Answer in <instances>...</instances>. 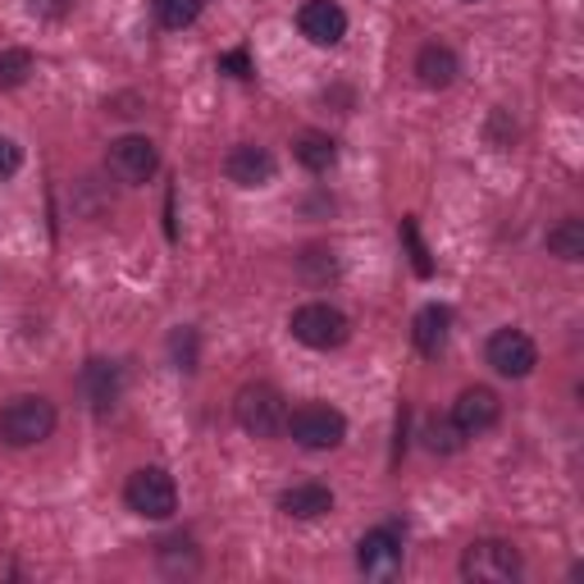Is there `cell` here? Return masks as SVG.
I'll list each match as a JSON object with an SVG mask.
<instances>
[{
    "label": "cell",
    "mask_w": 584,
    "mask_h": 584,
    "mask_svg": "<svg viewBox=\"0 0 584 584\" xmlns=\"http://www.w3.org/2000/svg\"><path fill=\"white\" fill-rule=\"evenodd\" d=\"M124 498H129V508L146 521H165L178 512V489L174 480L161 471V465H146V471H133L129 484H124Z\"/></svg>",
    "instance_id": "4"
},
{
    "label": "cell",
    "mask_w": 584,
    "mask_h": 584,
    "mask_svg": "<svg viewBox=\"0 0 584 584\" xmlns=\"http://www.w3.org/2000/svg\"><path fill=\"white\" fill-rule=\"evenodd\" d=\"M402 238H407V247H411V265H416V275H420V279H430V275H434V260H430V252H424V243H420L416 219H402Z\"/></svg>",
    "instance_id": "22"
},
{
    "label": "cell",
    "mask_w": 584,
    "mask_h": 584,
    "mask_svg": "<svg viewBox=\"0 0 584 584\" xmlns=\"http://www.w3.org/2000/svg\"><path fill=\"white\" fill-rule=\"evenodd\" d=\"M461 575L480 580V584H508V580L521 575V553L512 549V543H502V539H480V543L465 549Z\"/></svg>",
    "instance_id": "6"
},
{
    "label": "cell",
    "mask_w": 584,
    "mask_h": 584,
    "mask_svg": "<svg viewBox=\"0 0 584 584\" xmlns=\"http://www.w3.org/2000/svg\"><path fill=\"white\" fill-rule=\"evenodd\" d=\"M448 334H452V310L448 306H420L416 320H411V342L420 357H439L448 347Z\"/></svg>",
    "instance_id": "13"
},
{
    "label": "cell",
    "mask_w": 584,
    "mask_h": 584,
    "mask_svg": "<svg viewBox=\"0 0 584 584\" xmlns=\"http://www.w3.org/2000/svg\"><path fill=\"white\" fill-rule=\"evenodd\" d=\"M197 14H202V0H155V19L165 28H187L197 23Z\"/></svg>",
    "instance_id": "20"
},
{
    "label": "cell",
    "mask_w": 584,
    "mask_h": 584,
    "mask_svg": "<svg viewBox=\"0 0 584 584\" xmlns=\"http://www.w3.org/2000/svg\"><path fill=\"white\" fill-rule=\"evenodd\" d=\"M83 388H88V398H92L96 411H110L114 398H120V388H124L120 366H114V361H88V370H83Z\"/></svg>",
    "instance_id": "15"
},
{
    "label": "cell",
    "mask_w": 584,
    "mask_h": 584,
    "mask_svg": "<svg viewBox=\"0 0 584 584\" xmlns=\"http://www.w3.org/2000/svg\"><path fill=\"white\" fill-rule=\"evenodd\" d=\"M284 430H288L301 448L325 452V448H338V443H342L347 420H342V411H334V407H325V402H306V407H297V411L288 416Z\"/></svg>",
    "instance_id": "5"
},
{
    "label": "cell",
    "mask_w": 584,
    "mask_h": 584,
    "mask_svg": "<svg viewBox=\"0 0 584 584\" xmlns=\"http://www.w3.org/2000/svg\"><path fill=\"white\" fill-rule=\"evenodd\" d=\"M293 155L310 170V174H325L334 161H338V146H334V137H325V133H301L297 142H293Z\"/></svg>",
    "instance_id": "17"
},
{
    "label": "cell",
    "mask_w": 584,
    "mask_h": 584,
    "mask_svg": "<svg viewBox=\"0 0 584 584\" xmlns=\"http://www.w3.org/2000/svg\"><path fill=\"white\" fill-rule=\"evenodd\" d=\"M233 411H238V424H243L252 439H275L284 424H288V407L279 398V388H269V383L243 388L238 402H233Z\"/></svg>",
    "instance_id": "2"
},
{
    "label": "cell",
    "mask_w": 584,
    "mask_h": 584,
    "mask_svg": "<svg viewBox=\"0 0 584 584\" xmlns=\"http://www.w3.org/2000/svg\"><path fill=\"white\" fill-rule=\"evenodd\" d=\"M51 430H55V407L47 398H14L0 411V443L10 448H32L51 439Z\"/></svg>",
    "instance_id": "1"
},
{
    "label": "cell",
    "mask_w": 584,
    "mask_h": 584,
    "mask_svg": "<svg viewBox=\"0 0 584 584\" xmlns=\"http://www.w3.org/2000/svg\"><path fill=\"white\" fill-rule=\"evenodd\" d=\"M279 508L297 521H320L334 512V493L325 484H293L284 498H279Z\"/></svg>",
    "instance_id": "14"
},
{
    "label": "cell",
    "mask_w": 584,
    "mask_h": 584,
    "mask_svg": "<svg viewBox=\"0 0 584 584\" xmlns=\"http://www.w3.org/2000/svg\"><path fill=\"white\" fill-rule=\"evenodd\" d=\"M489 366L502 375V379H525L534 366H539V347L530 334L521 329H498L489 338Z\"/></svg>",
    "instance_id": "8"
},
{
    "label": "cell",
    "mask_w": 584,
    "mask_h": 584,
    "mask_svg": "<svg viewBox=\"0 0 584 584\" xmlns=\"http://www.w3.org/2000/svg\"><path fill=\"white\" fill-rule=\"evenodd\" d=\"M357 566L366 575H393L402 566V539L393 530H370L357 543Z\"/></svg>",
    "instance_id": "12"
},
{
    "label": "cell",
    "mask_w": 584,
    "mask_h": 584,
    "mask_svg": "<svg viewBox=\"0 0 584 584\" xmlns=\"http://www.w3.org/2000/svg\"><path fill=\"white\" fill-rule=\"evenodd\" d=\"M224 174L238 183V187H265L269 178H275V155H269L265 146L243 142V146H233L224 155Z\"/></svg>",
    "instance_id": "10"
},
{
    "label": "cell",
    "mask_w": 584,
    "mask_h": 584,
    "mask_svg": "<svg viewBox=\"0 0 584 584\" xmlns=\"http://www.w3.org/2000/svg\"><path fill=\"white\" fill-rule=\"evenodd\" d=\"M416 73H420L424 88H448L452 78H457V55L448 47H424L416 55Z\"/></svg>",
    "instance_id": "16"
},
{
    "label": "cell",
    "mask_w": 584,
    "mask_h": 584,
    "mask_svg": "<svg viewBox=\"0 0 584 584\" xmlns=\"http://www.w3.org/2000/svg\"><path fill=\"white\" fill-rule=\"evenodd\" d=\"M19 165H23V151H19V142H10V137H0V178H10V174H19Z\"/></svg>",
    "instance_id": "23"
},
{
    "label": "cell",
    "mask_w": 584,
    "mask_h": 584,
    "mask_svg": "<svg viewBox=\"0 0 584 584\" xmlns=\"http://www.w3.org/2000/svg\"><path fill=\"white\" fill-rule=\"evenodd\" d=\"M105 165H110V174L120 178V183H133V187H137V183H146V178L155 174L161 155H155V142H151V137L129 133V137H120V142H110Z\"/></svg>",
    "instance_id": "7"
},
{
    "label": "cell",
    "mask_w": 584,
    "mask_h": 584,
    "mask_svg": "<svg viewBox=\"0 0 584 584\" xmlns=\"http://www.w3.org/2000/svg\"><path fill=\"white\" fill-rule=\"evenodd\" d=\"M293 338L306 342V347H316V352H329V347H342L347 334H352V325H347V316L338 306L329 301H310V306H297L293 310Z\"/></svg>",
    "instance_id": "3"
},
{
    "label": "cell",
    "mask_w": 584,
    "mask_h": 584,
    "mask_svg": "<svg viewBox=\"0 0 584 584\" xmlns=\"http://www.w3.org/2000/svg\"><path fill=\"white\" fill-rule=\"evenodd\" d=\"M28 73H32V55L28 51H19V47L0 51V88H23Z\"/></svg>",
    "instance_id": "21"
},
{
    "label": "cell",
    "mask_w": 584,
    "mask_h": 584,
    "mask_svg": "<svg viewBox=\"0 0 584 584\" xmlns=\"http://www.w3.org/2000/svg\"><path fill=\"white\" fill-rule=\"evenodd\" d=\"M498 416H502V402H498L493 388H465V393L457 398V407H452V420L461 424V434L493 430Z\"/></svg>",
    "instance_id": "11"
},
{
    "label": "cell",
    "mask_w": 584,
    "mask_h": 584,
    "mask_svg": "<svg viewBox=\"0 0 584 584\" xmlns=\"http://www.w3.org/2000/svg\"><path fill=\"white\" fill-rule=\"evenodd\" d=\"M219 69H228L233 78H252V60H247V51H228V55L219 60Z\"/></svg>",
    "instance_id": "25"
},
{
    "label": "cell",
    "mask_w": 584,
    "mask_h": 584,
    "mask_svg": "<svg viewBox=\"0 0 584 584\" xmlns=\"http://www.w3.org/2000/svg\"><path fill=\"white\" fill-rule=\"evenodd\" d=\"M73 10V0H32V14H42V19H64Z\"/></svg>",
    "instance_id": "24"
},
{
    "label": "cell",
    "mask_w": 584,
    "mask_h": 584,
    "mask_svg": "<svg viewBox=\"0 0 584 584\" xmlns=\"http://www.w3.org/2000/svg\"><path fill=\"white\" fill-rule=\"evenodd\" d=\"M465 439H471V434H461V424H457V420H430V424H424V448L439 452V457L461 452Z\"/></svg>",
    "instance_id": "18"
},
{
    "label": "cell",
    "mask_w": 584,
    "mask_h": 584,
    "mask_svg": "<svg viewBox=\"0 0 584 584\" xmlns=\"http://www.w3.org/2000/svg\"><path fill=\"white\" fill-rule=\"evenodd\" d=\"M297 28H301L306 42L338 47L342 32H347V14H342V6H334V0H306L297 10Z\"/></svg>",
    "instance_id": "9"
},
{
    "label": "cell",
    "mask_w": 584,
    "mask_h": 584,
    "mask_svg": "<svg viewBox=\"0 0 584 584\" xmlns=\"http://www.w3.org/2000/svg\"><path fill=\"white\" fill-rule=\"evenodd\" d=\"M549 252L562 260H580L584 256V224L580 219H562L557 228H549Z\"/></svg>",
    "instance_id": "19"
}]
</instances>
